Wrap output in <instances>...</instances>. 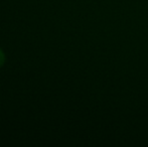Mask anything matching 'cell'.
<instances>
[{"instance_id": "1", "label": "cell", "mask_w": 148, "mask_h": 147, "mask_svg": "<svg viewBox=\"0 0 148 147\" xmlns=\"http://www.w3.org/2000/svg\"><path fill=\"white\" fill-rule=\"evenodd\" d=\"M4 62H5V55H4V53L2 51V49H0V68L3 66Z\"/></svg>"}]
</instances>
